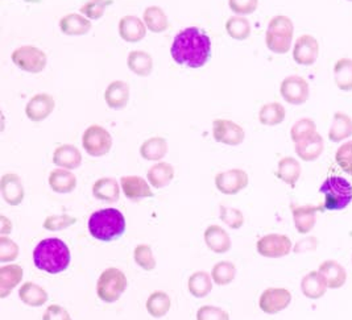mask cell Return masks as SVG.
I'll return each instance as SVG.
<instances>
[{
  "instance_id": "obj_1",
  "label": "cell",
  "mask_w": 352,
  "mask_h": 320,
  "mask_svg": "<svg viewBox=\"0 0 352 320\" xmlns=\"http://www.w3.org/2000/svg\"><path fill=\"white\" fill-rule=\"evenodd\" d=\"M170 54L177 64L199 69L208 64L211 57V38L197 27H189L177 33Z\"/></svg>"
},
{
  "instance_id": "obj_2",
  "label": "cell",
  "mask_w": 352,
  "mask_h": 320,
  "mask_svg": "<svg viewBox=\"0 0 352 320\" xmlns=\"http://www.w3.org/2000/svg\"><path fill=\"white\" fill-rule=\"evenodd\" d=\"M72 261L67 244L57 238L40 241L33 251V262L36 268L48 274L64 273Z\"/></svg>"
},
{
  "instance_id": "obj_3",
  "label": "cell",
  "mask_w": 352,
  "mask_h": 320,
  "mask_svg": "<svg viewBox=\"0 0 352 320\" xmlns=\"http://www.w3.org/2000/svg\"><path fill=\"white\" fill-rule=\"evenodd\" d=\"M87 228L90 235L98 241L111 242L120 239L126 229L127 222L124 215L116 208H103L91 214Z\"/></svg>"
},
{
  "instance_id": "obj_4",
  "label": "cell",
  "mask_w": 352,
  "mask_h": 320,
  "mask_svg": "<svg viewBox=\"0 0 352 320\" xmlns=\"http://www.w3.org/2000/svg\"><path fill=\"white\" fill-rule=\"evenodd\" d=\"M324 211H342L352 202V185L343 176H329L320 187Z\"/></svg>"
},
{
  "instance_id": "obj_5",
  "label": "cell",
  "mask_w": 352,
  "mask_h": 320,
  "mask_svg": "<svg viewBox=\"0 0 352 320\" xmlns=\"http://www.w3.org/2000/svg\"><path fill=\"white\" fill-rule=\"evenodd\" d=\"M129 288L126 273L118 268H107L100 273L96 282V295L104 304H115Z\"/></svg>"
},
{
  "instance_id": "obj_6",
  "label": "cell",
  "mask_w": 352,
  "mask_h": 320,
  "mask_svg": "<svg viewBox=\"0 0 352 320\" xmlns=\"http://www.w3.org/2000/svg\"><path fill=\"white\" fill-rule=\"evenodd\" d=\"M294 24L290 17L278 15L273 17L265 33V45L274 54H287L293 43Z\"/></svg>"
},
{
  "instance_id": "obj_7",
  "label": "cell",
  "mask_w": 352,
  "mask_h": 320,
  "mask_svg": "<svg viewBox=\"0 0 352 320\" xmlns=\"http://www.w3.org/2000/svg\"><path fill=\"white\" fill-rule=\"evenodd\" d=\"M82 146L90 157H103L111 150V133L102 126L93 124L83 132Z\"/></svg>"
},
{
  "instance_id": "obj_8",
  "label": "cell",
  "mask_w": 352,
  "mask_h": 320,
  "mask_svg": "<svg viewBox=\"0 0 352 320\" xmlns=\"http://www.w3.org/2000/svg\"><path fill=\"white\" fill-rule=\"evenodd\" d=\"M11 60L20 70L31 74L41 73L48 64L45 52L32 45H24L15 49L11 54Z\"/></svg>"
},
{
  "instance_id": "obj_9",
  "label": "cell",
  "mask_w": 352,
  "mask_h": 320,
  "mask_svg": "<svg viewBox=\"0 0 352 320\" xmlns=\"http://www.w3.org/2000/svg\"><path fill=\"white\" fill-rule=\"evenodd\" d=\"M256 251L265 258H281L293 252V242L287 235L268 233L257 240Z\"/></svg>"
},
{
  "instance_id": "obj_10",
  "label": "cell",
  "mask_w": 352,
  "mask_h": 320,
  "mask_svg": "<svg viewBox=\"0 0 352 320\" xmlns=\"http://www.w3.org/2000/svg\"><path fill=\"white\" fill-rule=\"evenodd\" d=\"M292 293L288 288H265L258 298V307L264 314L276 315L288 308L292 304Z\"/></svg>"
},
{
  "instance_id": "obj_11",
  "label": "cell",
  "mask_w": 352,
  "mask_h": 320,
  "mask_svg": "<svg viewBox=\"0 0 352 320\" xmlns=\"http://www.w3.org/2000/svg\"><path fill=\"white\" fill-rule=\"evenodd\" d=\"M212 137L217 143L238 146L245 139V130L232 120L217 119L212 122Z\"/></svg>"
},
{
  "instance_id": "obj_12",
  "label": "cell",
  "mask_w": 352,
  "mask_h": 320,
  "mask_svg": "<svg viewBox=\"0 0 352 320\" xmlns=\"http://www.w3.org/2000/svg\"><path fill=\"white\" fill-rule=\"evenodd\" d=\"M280 94L292 106H301L309 100L310 87L307 80L300 76H289L281 82Z\"/></svg>"
},
{
  "instance_id": "obj_13",
  "label": "cell",
  "mask_w": 352,
  "mask_h": 320,
  "mask_svg": "<svg viewBox=\"0 0 352 320\" xmlns=\"http://www.w3.org/2000/svg\"><path fill=\"white\" fill-rule=\"evenodd\" d=\"M250 183V176L243 169H230L215 176V187L224 195H236Z\"/></svg>"
},
{
  "instance_id": "obj_14",
  "label": "cell",
  "mask_w": 352,
  "mask_h": 320,
  "mask_svg": "<svg viewBox=\"0 0 352 320\" xmlns=\"http://www.w3.org/2000/svg\"><path fill=\"white\" fill-rule=\"evenodd\" d=\"M320 57V43L311 34H302L294 44L293 60L302 66L316 64Z\"/></svg>"
},
{
  "instance_id": "obj_15",
  "label": "cell",
  "mask_w": 352,
  "mask_h": 320,
  "mask_svg": "<svg viewBox=\"0 0 352 320\" xmlns=\"http://www.w3.org/2000/svg\"><path fill=\"white\" fill-rule=\"evenodd\" d=\"M56 108V100L48 93H38L32 96L27 106L25 115L33 123H41L48 119Z\"/></svg>"
},
{
  "instance_id": "obj_16",
  "label": "cell",
  "mask_w": 352,
  "mask_h": 320,
  "mask_svg": "<svg viewBox=\"0 0 352 320\" xmlns=\"http://www.w3.org/2000/svg\"><path fill=\"white\" fill-rule=\"evenodd\" d=\"M0 192L4 202L10 206L16 207L23 203L25 198L24 183L16 173H6L0 179Z\"/></svg>"
},
{
  "instance_id": "obj_17",
  "label": "cell",
  "mask_w": 352,
  "mask_h": 320,
  "mask_svg": "<svg viewBox=\"0 0 352 320\" xmlns=\"http://www.w3.org/2000/svg\"><path fill=\"white\" fill-rule=\"evenodd\" d=\"M120 187L124 196L132 201L139 202L145 198H152L155 194L152 192L151 183L143 176H124L120 178Z\"/></svg>"
},
{
  "instance_id": "obj_18",
  "label": "cell",
  "mask_w": 352,
  "mask_h": 320,
  "mask_svg": "<svg viewBox=\"0 0 352 320\" xmlns=\"http://www.w3.org/2000/svg\"><path fill=\"white\" fill-rule=\"evenodd\" d=\"M324 211L320 206H292L293 223L298 233L307 235L317 225V214Z\"/></svg>"
},
{
  "instance_id": "obj_19",
  "label": "cell",
  "mask_w": 352,
  "mask_h": 320,
  "mask_svg": "<svg viewBox=\"0 0 352 320\" xmlns=\"http://www.w3.org/2000/svg\"><path fill=\"white\" fill-rule=\"evenodd\" d=\"M205 244L208 249L217 255H224L230 252L232 247V241L228 232L221 225H208L204 233Z\"/></svg>"
},
{
  "instance_id": "obj_20",
  "label": "cell",
  "mask_w": 352,
  "mask_h": 320,
  "mask_svg": "<svg viewBox=\"0 0 352 320\" xmlns=\"http://www.w3.org/2000/svg\"><path fill=\"white\" fill-rule=\"evenodd\" d=\"M296 155L305 162H314L318 160L324 150V140L320 133H314L304 140L294 144Z\"/></svg>"
},
{
  "instance_id": "obj_21",
  "label": "cell",
  "mask_w": 352,
  "mask_h": 320,
  "mask_svg": "<svg viewBox=\"0 0 352 320\" xmlns=\"http://www.w3.org/2000/svg\"><path fill=\"white\" fill-rule=\"evenodd\" d=\"M119 34L126 43H140L146 36L144 20L133 15L122 17L119 21Z\"/></svg>"
},
{
  "instance_id": "obj_22",
  "label": "cell",
  "mask_w": 352,
  "mask_h": 320,
  "mask_svg": "<svg viewBox=\"0 0 352 320\" xmlns=\"http://www.w3.org/2000/svg\"><path fill=\"white\" fill-rule=\"evenodd\" d=\"M24 269L17 264H6L0 268V298H7L21 284Z\"/></svg>"
},
{
  "instance_id": "obj_23",
  "label": "cell",
  "mask_w": 352,
  "mask_h": 320,
  "mask_svg": "<svg viewBox=\"0 0 352 320\" xmlns=\"http://www.w3.org/2000/svg\"><path fill=\"white\" fill-rule=\"evenodd\" d=\"M53 163L61 169L76 170L82 163V153L77 146L64 144L57 146L53 153Z\"/></svg>"
},
{
  "instance_id": "obj_24",
  "label": "cell",
  "mask_w": 352,
  "mask_h": 320,
  "mask_svg": "<svg viewBox=\"0 0 352 320\" xmlns=\"http://www.w3.org/2000/svg\"><path fill=\"white\" fill-rule=\"evenodd\" d=\"M104 102L111 110H123L129 102V84L124 80H113L104 91Z\"/></svg>"
},
{
  "instance_id": "obj_25",
  "label": "cell",
  "mask_w": 352,
  "mask_h": 320,
  "mask_svg": "<svg viewBox=\"0 0 352 320\" xmlns=\"http://www.w3.org/2000/svg\"><path fill=\"white\" fill-rule=\"evenodd\" d=\"M120 192H122L120 183L112 176L99 178L91 187L94 198L107 203L118 202L120 199Z\"/></svg>"
},
{
  "instance_id": "obj_26",
  "label": "cell",
  "mask_w": 352,
  "mask_h": 320,
  "mask_svg": "<svg viewBox=\"0 0 352 320\" xmlns=\"http://www.w3.org/2000/svg\"><path fill=\"white\" fill-rule=\"evenodd\" d=\"M318 272L324 277L330 290L343 288L347 281V272L343 265L336 260H326L318 268Z\"/></svg>"
},
{
  "instance_id": "obj_27",
  "label": "cell",
  "mask_w": 352,
  "mask_h": 320,
  "mask_svg": "<svg viewBox=\"0 0 352 320\" xmlns=\"http://www.w3.org/2000/svg\"><path fill=\"white\" fill-rule=\"evenodd\" d=\"M329 286L324 277L318 271L309 272L301 281V291L307 299L317 301L327 293Z\"/></svg>"
},
{
  "instance_id": "obj_28",
  "label": "cell",
  "mask_w": 352,
  "mask_h": 320,
  "mask_svg": "<svg viewBox=\"0 0 352 320\" xmlns=\"http://www.w3.org/2000/svg\"><path fill=\"white\" fill-rule=\"evenodd\" d=\"M148 182L153 189H164L175 179V168L169 162H156L146 172Z\"/></svg>"
},
{
  "instance_id": "obj_29",
  "label": "cell",
  "mask_w": 352,
  "mask_h": 320,
  "mask_svg": "<svg viewBox=\"0 0 352 320\" xmlns=\"http://www.w3.org/2000/svg\"><path fill=\"white\" fill-rule=\"evenodd\" d=\"M49 187L57 194H69L77 187V176L72 173V170L66 169H54L50 172L48 178Z\"/></svg>"
},
{
  "instance_id": "obj_30",
  "label": "cell",
  "mask_w": 352,
  "mask_h": 320,
  "mask_svg": "<svg viewBox=\"0 0 352 320\" xmlns=\"http://www.w3.org/2000/svg\"><path fill=\"white\" fill-rule=\"evenodd\" d=\"M91 27V20L80 14H69L60 20V30L66 36H85Z\"/></svg>"
},
{
  "instance_id": "obj_31",
  "label": "cell",
  "mask_w": 352,
  "mask_h": 320,
  "mask_svg": "<svg viewBox=\"0 0 352 320\" xmlns=\"http://www.w3.org/2000/svg\"><path fill=\"white\" fill-rule=\"evenodd\" d=\"M145 308L152 318L160 319V318L166 317L168 312L170 311L172 298L165 291H161V290L153 291L145 302Z\"/></svg>"
},
{
  "instance_id": "obj_32",
  "label": "cell",
  "mask_w": 352,
  "mask_h": 320,
  "mask_svg": "<svg viewBox=\"0 0 352 320\" xmlns=\"http://www.w3.org/2000/svg\"><path fill=\"white\" fill-rule=\"evenodd\" d=\"M301 172L302 169L298 160H296L294 157H284L277 163L276 176L284 183L289 185L292 189H294L296 183L301 176Z\"/></svg>"
},
{
  "instance_id": "obj_33",
  "label": "cell",
  "mask_w": 352,
  "mask_h": 320,
  "mask_svg": "<svg viewBox=\"0 0 352 320\" xmlns=\"http://www.w3.org/2000/svg\"><path fill=\"white\" fill-rule=\"evenodd\" d=\"M19 298L30 307H41L48 302L49 295L43 286L34 282H24L19 288Z\"/></svg>"
},
{
  "instance_id": "obj_34",
  "label": "cell",
  "mask_w": 352,
  "mask_h": 320,
  "mask_svg": "<svg viewBox=\"0 0 352 320\" xmlns=\"http://www.w3.org/2000/svg\"><path fill=\"white\" fill-rule=\"evenodd\" d=\"M352 136V119L347 113H334L333 124L329 129V140L333 143H342Z\"/></svg>"
},
{
  "instance_id": "obj_35",
  "label": "cell",
  "mask_w": 352,
  "mask_h": 320,
  "mask_svg": "<svg viewBox=\"0 0 352 320\" xmlns=\"http://www.w3.org/2000/svg\"><path fill=\"white\" fill-rule=\"evenodd\" d=\"M129 69L138 77H148L153 71V58L144 50H132L127 58Z\"/></svg>"
},
{
  "instance_id": "obj_36",
  "label": "cell",
  "mask_w": 352,
  "mask_h": 320,
  "mask_svg": "<svg viewBox=\"0 0 352 320\" xmlns=\"http://www.w3.org/2000/svg\"><path fill=\"white\" fill-rule=\"evenodd\" d=\"M143 20L146 30L152 33H164L169 28L168 15L159 5L146 7L143 14Z\"/></svg>"
},
{
  "instance_id": "obj_37",
  "label": "cell",
  "mask_w": 352,
  "mask_h": 320,
  "mask_svg": "<svg viewBox=\"0 0 352 320\" xmlns=\"http://www.w3.org/2000/svg\"><path fill=\"white\" fill-rule=\"evenodd\" d=\"M169 145L166 139L155 136L148 140L140 146V156L146 161H153V162H160L168 153Z\"/></svg>"
},
{
  "instance_id": "obj_38",
  "label": "cell",
  "mask_w": 352,
  "mask_h": 320,
  "mask_svg": "<svg viewBox=\"0 0 352 320\" xmlns=\"http://www.w3.org/2000/svg\"><path fill=\"white\" fill-rule=\"evenodd\" d=\"M212 277L204 271L192 273L188 279V290L195 298H206L212 290Z\"/></svg>"
},
{
  "instance_id": "obj_39",
  "label": "cell",
  "mask_w": 352,
  "mask_h": 320,
  "mask_svg": "<svg viewBox=\"0 0 352 320\" xmlns=\"http://www.w3.org/2000/svg\"><path fill=\"white\" fill-rule=\"evenodd\" d=\"M287 116L285 107L277 102L272 103H267L264 104L260 111H258V122L263 126L267 127H274V126H280Z\"/></svg>"
},
{
  "instance_id": "obj_40",
  "label": "cell",
  "mask_w": 352,
  "mask_h": 320,
  "mask_svg": "<svg viewBox=\"0 0 352 320\" xmlns=\"http://www.w3.org/2000/svg\"><path fill=\"white\" fill-rule=\"evenodd\" d=\"M334 80L340 91H352V60L340 58L334 66Z\"/></svg>"
},
{
  "instance_id": "obj_41",
  "label": "cell",
  "mask_w": 352,
  "mask_h": 320,
  "mask_svg": "<svg viewBox=\"0 0 352 320\" xmlns=\"http://www.w3.org/2000/svg\"><path fill=\"white\" fill-rule=\"evenodd\" d=\"M211 277L215 285L227 286L232 284L236 277V266L231 261H219L212 266Z\"/></svg>"
},
{
  "instance_id": "obj_42",
  "label": "cell",
  "mask_w": 352,
  "mask_h": 320,
  "mask_svg": "<svg viewBox=\"0 0 352 320\" xmlns=\"http://www.w3.org/2000/svg\"><path fill=\"white\" fill-rule=\"evenodd\" d=\"M226 32L236 41H244L251 36V23L244 16L230 17L226 23Z\"/></svg>"
},
{
  "instance_id": "obj_43",
  "label": "cell",
  "mask_w": 352,
  "mask_h": 320,
  "mask_svg": "<svg viewBox=\"0 0 352 320\" xmlns=\"http://www.w3.org/2000/svg\"><path fill=\"white\" fill-rule=\"evenodd\" d=\"M133 261L145 272H153L157 266V261L149 244H139L135 247Z\"/></svg>"
},
{
  "instance_id": "obj_44",
  "label": "cell",
  "mask_w": 352,
  "mask_h": 320,
  "mask_svg": "<svg viewBox=\"0 0 352 320\" xmlns=\"http://www.w3.org/2000/svg\"><path fill=\"white\" fill-rule=\"evenodd\" d=\"M314 133H317V124L313 119H309V117L300 119L298 122H296L293 124V127L290 129V137L294 144L314 135Z\"/></svg>"
},
{
  "instance_id": "obj_45",
  "label": "cell",
  "mask_w": 352,
  "mask_h": 320,
  "mask_svg": "<svg viewBox=\"0 0 352 320\" xmlns=\"http://www.w3.org/2000/svg\"><path fill=\"white\" fill-rule=\"evenodd\" d=\"M112 0H89L80 7V14L89 20H99L104 16L106 10L111 5Z\"/></svg>"
},
{
  "instance_id": "obj_46",
  "label": "cell",
  "mask_w": 352,
  "mask_h": 320,
  "mask_svg": "<svg viewBox=\"0 0 352 320\" xmlns=\"http://www.w3.org/2000/svg\"><path fill=\"white\" fill-rule=\"evenodd\" d=\"M219 219L224 225L230 227L231 229H241L245 219L241 209L228 206H221L219 207Z\"/></svg>"
},
{
  "instance_id": "obj_47",
  "label": "cell",
  "mask_w": 352,
  "mask_h": 320,
  "mask_svg": "<svg viewBox=\"0 0 352 320\" xmlns=\"http://www.w3.org/2000/svg\"><path fill=\"white\" fill-rule=\"evenodd\" d=\"M76 223H77V218H74L72 215H67V214H64V215H50L44 220L43 227L47 231H50V232H58V231L67 229L69 227H72V225H74Z\"/></svg>"
},
{
  "instance_id": "obj_48",
  "label": "cell",
  "mask_w": 352,
  "mask_h": 320,
  "mask_svg": "<svg viewBox=\"0 0 352 320\" xmlns=\"http://www.w3.org/2000/svg\"><path fill=\"white\" fill-rule=\"evenodd\" d=\"M20 253L19 245L15 241L7 236L0 238V262L1 264H12L17 260Z\"/></svg>"
},
{
  "instance_id": "obj_49",
  "label": "cell",
  "mask_w": 352,
  "mask_h": 320,
  "mask_svg": "<svg viewBox=\"0 0 352 320\" xmlns=\"http://www.w3.org/2000/svg\"><path fill=\"white\" fill-rule=\"evenodd\" d=\"M336 161L344 173L352 176V140L336 149Z\"/></svg>"
},
{
  "instance_id": "obj_50",
  "label": "cell",
  "mask_w": 352,
  "mask_h": 320,
  "mask_svg": "<svg viewBox=\"0 0 352 320\" xmlns=\"http://www.w3.org/2000/svg\"><path fill=\"white\" fill-rule=\"evenodd\" d=\"M195 318L197 320H230V314L222 307L206 304L198 308Z\"/></svg>"
},
{
  "instance_id": "obj_51",
  "label": "cell",
  "mask_w": 352,
  "mask_h": 320,
  "mask_svg": "<svg viewBox=\"0 0 352 320\" xmlns=\"http://www.w3.org/2000/svg\"><path fill=\"white\" fill-rule=\"evenodd\" d=\"M228 7L238 16H245L256 11L258 0H228Z\"/></svg>"
},
{
  "instance_id": "obj_52",
  "label": "cell",
  "mask_w": 352,
  "mask_h": 320,
  "mask_svg": "<svg viewBox=\"0 0 352 320\" xmlns=\"http://www.w3.org/2000/svg\"><path fill=\"white\" fill-rule=\"evenodd\" d=\"M43 320H73L69 311L60 304H50L45 310Z\"/></svg>"
},
{
  "instance_id": "obj_53",
  "label": "cell",
  "mask_w": 352,
  "mask_h": 320,
  "mask_svg": "<svg viewBox=\"0 0 352 320\" xmlns=\"http://www.w3.org/2000/svg\"><path fill=\"white\" fill-rule=\"evenodd\" d=\"M318 247V240L314 236L310 238H305L302 240L298 241L294 247H293V252L294 253H304L309 251H316Z\"/></svg>"
},
{
  "instance_id": "obj_54",
  "label": "cell",
  "mask_w": 352,
  "mask_h": 320,
  "mask_svg": "<svg viewBox=\"0 0 352 320\" xmlns=\"http://www.w3.org/2000/svg\"><path fill=\"white\" fill-rule=\"evenodd\" d=\"M12 222L6 215H0V236H8L12 232Z\"/></svg>"
},
{
  "instance_id": "obj_55",
  "label": "cell",
  "mask_w": 352,
  "mask_h": 320,
  "mask_svg": "<svg viewBox=\"0 0 352 320\" xmlns=\"http://www.w3.org/2000/svg\"><path fill=\"white\" fill-rule=\"evenodd\" d=\"M347 1H352V0H347Z\"/></svg>"
}]
</instances>
